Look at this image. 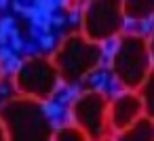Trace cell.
I'll list each match as a JSON object with an SVG mask.
<instances>
[{"label": "cell", "mask_w": 154, "mask_h": 141, "mask_svg": "<svg viewBox=\"0 0 154 141\" xmlns=\"http://www.w3.org/2000/svg\"><path fill=\"white\" fill-rule=\"evenodd\" d=\"M23 40H21V36H19V32H17V28L9 34V49L13 51V53H19V51H23Z\"/></svg>", "instance_id": "7c38bea8"}, {"label": "cell", "mask_w": 154, "mask_h": 141, "mask_svg": "<svg viewBox=\"0 0 154 141\" xmlns=\"http://www.w3.org/2000/svg\"><path fill=\"white\" fill-rule=\"evenodd\" d=\"M80 34L91 42L106 46L125 34L127 19L122 13V2L118 0H93L85 2L78 15Z\"/></svg>", "instance_id": "8992f818"}, {"label": "cell", "mask_w": 154, "mask_h": 141, "mask_svg": "<svg viewBox=\"0 0 154 141\" xmlns=\"http://www.w3.org/2000/svg\"><path fill=\"white\" fill-rule=\"evenodd\" d=\"M0 141H9V139H7V133H5V126H2V124H0Z\"/></svg>", "instance_id": "ac0fdd59"}, {"label": "cell", "mask_w": 154, "mask_h": 141, "mask_svg": "<svg viewBox=\"0 0 154 141\" xmlns=\"http://www.w3.org/2000/svg\"><path fill=\"white\" fill-rule=\"evenodd\" d=\"M110 97L101 88H82L70 99V107L63 122L78 126L89 141H108L112 137L110 118H108Z\"/></svg>", "instance_id": "5b68a950"}, {"label": "cell", "mask_w": 154, "mask_h": 141, "mask_svg": "<svg viewBox=\"0 0 154 141\" xmlns=\"http://www.w3.org/2000/svg\"><path fill=\"white\" fill-rule=\"evenodd\" d=\"M13 55H15V53H13L9 46H0V63H7Z\"/></svg>", "instance_id": "9a60e30c"}, {"label": "cell", "mask_w": 154, "mask_h": 141, "mask_svg": "<svg viewBox=\"0 0 154 141\" xmlns=\"http://www.w3.org/2000/svg\"><path fill=\"white\" fill-rule=\"evenodd\" d=\"M66 84L59 78V72L51 57L45 55H26L19 70L11 78V88L15 95L34 99L38 103L53 101V97Z\"/></svg>", "instance_id": "277c9868"}, {"label": "cell", "mask_w": 154, "mask_h": 141, "mask_svg": "<svg viewBox=\"0 0 154 141\" xmlns=\"http://www.w3.org/2000/svg\"><path fill=\"white\" fill-rule=\"evenodd\" d=\"M7 7H9V2H5V0H0V11H5Z\"/></svg>", "instance_id": "d6986e66"}, {"label": "cell", "mask_w": 154, "mask_h": 141, "mask_svg": "<svg viewBox=\"0 0 154 141\" xmlns=\"http://www.w3.org/2000/svg\"><path fill=\"white\" fill-rule=\"evenodd\" d=\"M148 36V46H150V55H152V61H154V28L150 30V34H146Z\"/></svg>", "instance_id": "2e32d148"}, {"label": "cell", "mask_w": 154, "mask_h": 141, "mask_svg": "<svg viewBox=\"0 0 154 141\" xmlns=\"http://www.w3.org/2000/svg\"><path fill=\"white\" fill-rule=\"evenodd\" d=\"M0 124L9 141H51L53 126L42 103L19 95L0 103Z\"/></svg>", "instance_id": "3957f363"}, {"label": "cell", "mask_w": 154, "mask_h": 141, "mask_svg": "<svg viewBox=\"0 0 154 141\" xmlns=\"http://www.w3.org/2000/svg\"><path fill=\"white\" fill-rule=\"evenodd\" d=\"M40 46L47 49V51H53V49H55V38L49 36V34H42V36H40Z\"/></svg>", "instance_id": "5bb4252c"}, {"label": "cell", "mask_w": 154, "mask_h": 141, "mask_svg": "<svg viewBox=\"0 0 154 141\" xmlns=\"http://www.w3.org/2000/svg\"><path fill=\"white\" fill-rule=\"evenodd\" d=\"M108 118H110L112 135L139 122L143 118V105H141L139 95L133 91H118L114 97H110Z\"/></svg>", "instance_id": "52a82bcc"}, {"label": "cell", "mask_w": 154, "mask_h": 141, "mask_svg": "<svg viewBox=\"0 0 154 141\" xmlns=\"http://www.w3.org/2000/svg\"><path fill=\"white\" fill-rule=\"evenodd\" d=\"M2 78H5V70H2V63H0V84H2Z\"/></svg>", "instance_id": "ffe728a7"}, {"label": "cell", "mask_w": 154, "mask_h": 141, "mask_svg": "<svg viewBox=\"0 0 154 141\" xmlns=\"http://www.w3.org/2000/svg\"><path fill=\"white\" fill-rule=\"evenodd\" d=\"M122 13L127 21L146 23L154 19V0H127L122 2Z\"/></svg>", "instance_id": "9c48e42d"}, {"label": "cell", "mask_w": 154, "mask_h": 141, "mask_svg": "<svg viewBox=\"0 0 154 141\" xmlns=\"http://www.w3.org/2000/svg\"><path fill=\"white\" fill-rule=\"evenodd\" d=\"M15 30V19L11 15H5V17H0V32H7L11 34Z\"/></svg>", "instance_id": "4fadbf2b"}, {"label": "cell", "mask_w": 154, "mask_h": 141, "mask_svg": "<svg viewBox=\"0 0 154 141\" xmlns=\"http://www.w3.org/2000/svg\"><path fill=\"white\" fill-rule=\"evenodd\" d=\"M51 59L66 88H76L97 74L106 59V46L91 42L80 32H70L55 44Z\"/></svg>", "instance_id": "6da1fadb"}, {"label": "cell", "mask_w": 154, "mask_h": 141, "mask_svg": "<svg viewBox=\"0 0 154 141\" xmlns=\"http://www.w3.org/2000/svg\"><path fill=\"white\" fill-rule=\"evenodd\" d=\"M11 7H13V9H15V11H17V13H23V11H26V9H23V4H21V2H13V4H11Z\"/></svg>", "instance_id": "e0dca14e"}, {"label": "cell", "mask_w": 154, "mask_h": 141, "mask_svg": "<svg viewBox=\"0 0 154 141\" xmlns=\"http://www.w3.org/2000/svg\"><path fill=\"white\" fill-rule=\"evenodd\" d=\"M137 95H139L141 105H143V118H148L150 122H154V70L148 74V78L139 86Z\"/></svg>", "instance_id": "30bf717a"}, {"label": "cell", "mask_w": 154, "mask_h": 141, "mask_svg": "<svg viewBox=\"0 0 154 141\" xmlns=\"http://www.w3.org/2000/svg\"><path fill=\"white\" fill-rule=\"evenodd\" d=\"M110 141H154V122H150L148 118H141L133 126L120 133H114Z\"/></svg>", "instance_id": "ba28073f"}, {"label": "cell", "mask_w": 154, "mask_h": 141, "mask_svg": "<svg viewBox=\"0 0 154 141\" xmlns=\"http://www.w3.org/2000/svg\"><path fill=\"white\" fill-rule=\"evenodd\" d=\"M51 141H89V137L78 126H74L72 122H63L61 126H57L53 130V139Z\"/></svg>", "instance_id": "8fae6325"}, {"label": "cell", "mask_w": 154, "mask_h": 141, "mask_svg": "<svg viewBox=\"0 0 154 141\" xmlns=\"http://www.w3.org/2000/svg\"><path fill=\"white\" fill-rule=\"evenodd\" d=\"M110 51V76L120 91L137 93L148 74L154 70V61L148 46V36L141 32H125L112 42Z\"/></svg>", "instance_id": "7a4b0ae2"}]
</instances>
